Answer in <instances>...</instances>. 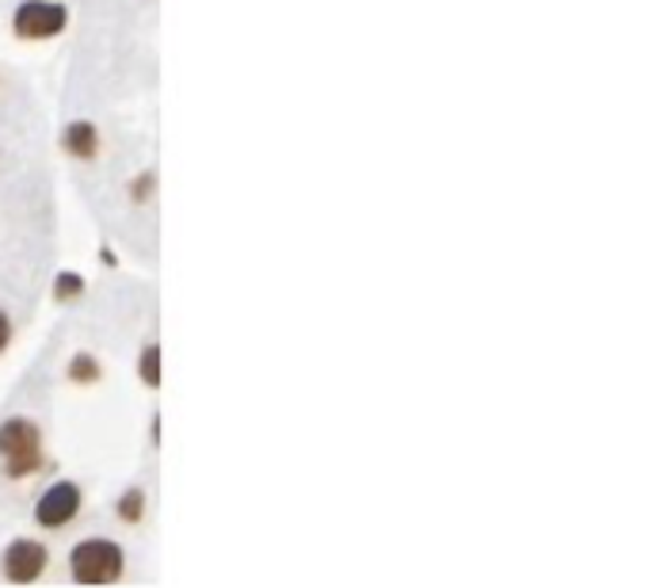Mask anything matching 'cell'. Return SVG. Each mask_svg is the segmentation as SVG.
<instances>
[{"mask_svg":"<svg viewBox=\"0 0 652 588\" xmlns=\"http://www.w3.org/2000/svg\"><path fill=\"white\" fill-rule=\"evenodd\" d=\"M69 569L80 585H111L122 574V550L111 539H85L69 555Z\"/></svg>","mask_w":652,"mask_h":588,"instance_id":"1","label":"cell"},{"mask_svg":"<svg viewBox=\"0 0 652 588\" xmlns=\"http://www.w3.org/2000/svg\"><path fill=\"white\" fill-rule=\"evenodd\" d=\"M0 454L8 462V474H31L42 462V440L31 421H8L0 428Z\"/></svg>","mask_w":652,"mask_h":588,"instance_id":"2","label":"cell"},{"mask_svg":"<svg viewBox=\"0 0 652 588\" xmlns=\"http://www.w3.org/2000/svg\"><path fill=\"white\" fill-rule=\"evenodd\" d=\"M66 27V8L50 4V0H27V4L16 12V31L23 39H50Z\"/></svg>","mask_w":652,"mask_h":588,"instance_id":"4","label":"cell"},{"mask_svg":"<svg viewBox=\"0 0 652 588\" xmlns=\"http://www.w3.org/2000/svg\"><path fill=\"white\" fill-rule=\"evenodd\" d=\"M77 512H80V489L73 481L50 486L47 493L39 497V504H34V520H39L42 528H66Z\"/></svg>","mask_w":652,"mask_h":588,"instance_id":"3","label":"cell"},{"mask_svg":"<svg viewBox=\"0 0 652 588\" xmlns=\"http://www.w3.org/2000/svg\"><path fill=\"white\" fill-rule=\"evenodd\" d=\"M66 146L73 157H92L96 154V130L88 127V122H77V127H69V134H66Z\"/></svg>","mask_w":652,"mask_h":588,"instance_id":"6","label":"cell"},{"mask_svg":"<svg viewBox=\"0 0 652 588\" xmlns=\"http://www.w3.org/2000/svg\"><path fill=\"white\" fill-rule=\"evenodd\" d=\"M141 374H146L149 386H157V382H160V374H157V347H149V352H146V360H141Z\"/></svg>","mask_w":652,"mask_h":588,"instance_id":"7","label":"cell"},{"mask_svg":"<svg viewBox=\"0 0 652 588\" xmlns=\"http://www.w3.org/2000/svg\"><path fill=\"white\" fill-rule=\"evenodd\" d=\"M47 547L42 542H34V539H16L12 547L4 550V577L8 581H16V585H27V581H34V577L47 569Z\"/></svg>","mask_w":652,"mask_h":588,"instance_id":"5","label":"cell"},{"mask_svg":"<svg viewBox=\"0 0 652 588\" xmlns=\"http://www.w3.org/2000/svg\"><path fill=\"white\" fill-rule=\"evenodd\" d=\"M127 520H138L141 516V493H127V501H122V508H119Z\"/></svg>","mask_w":652,"mask_h":588,"instance_id":"8","label":"cell"},{"mask_svg":"<svg viewBox=\"0 0 652 588\" xmlns=\"http://www.w3.org/2000/svg\"><path fill=\"white\" fill-rule=\"evenodd\" d=\"M8 341H12V321L0 314V352H4V344H8Z\"/></svg>","mask_w":652,"mask_h":588,"instance_id":"9","label":"cell"}]
</instances>
